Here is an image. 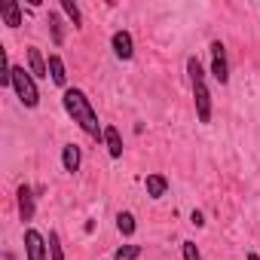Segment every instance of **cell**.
I'll use <instances>...</instances> for the list:
<instances>
[{
	"label": "cell",
	"mask_w": 260,
	"mask_h": 260,
	"mask_svg": "<svg viewBox=\"0 0 260 260\" xmlns=\"http://www.w3.org/2000/svg\"><path fill=\"white\" fill-rule=\"evenodd\" d=\"M104 144H107L110 159H119L122 156V138H119V132H116L113 125H104Z\"/></svg>",
	"instance_id": "cell-12"
},
{
	"label": "cell",
	"mask_w": 260,
	"mask_h": 260,
	"mask_svg": "<svg viewBox=\"0 0 260 260\" xmlns=\"http://www.w3.org/2000/svg\"><path fill=\"white\" fill-rule=\"evenodd\" d=\"M0 16H4L7 28H19L22 25V7L16 4V0H4V4H0Z\"/></svg>",
	"instance_id": "cell-11"
},
{
	"label": "cell",
	"mask_w": 260,
	"mask_h": 260,
	"mask_svg": "<svg viewBox=\"0 0 260 260\" xmlns=\"http://www.w3.org/2000/svg\"><path fill=\"white\" fill-rule=\"evenodd\" d=\"M245 260H260V254H254V251H251V254H245Z\"/></svg>",
	"instance_id": "cell-21"
},
{
	"label": "cell",
	"mask_w": 260,
	"mask_h": 260,
	"mask_svg": "<svg viewBox=\"0 0 260 260\" xmlns=\"http://www.w3.org/2000/svg\"><path fill=\"white\" fill-rule=\"evenodd\" d=\"M144 187H147V196H150V199H162V196L169 193V178L159 175V172H153V175L144 178Z\"/></svg>",
	"instance_id": "cell-9"
},
{
	"label": "cell",
	"mask_w": 260,
	"mask_h": 260,
	"mask_svg": "<svg viewBox=\"0 0 260 260\" xmlns=\"http://www.w3.org/2000/svg\"><path fill=\"white\" fill-rule=\"evenodd\" d=\"M49 80H52L55 86H64V83H68V71H64L61 55H49Z\"/></svg>",
	"instance_id": "cell-13"
},
{
	"label": "cell",
	"mask_w": 260,
	"mask_h": 260,
	"mask_svg": "<svg viewBox=\"0 0 260 260\" xmlns=\"http://www.w3.org/2000/svg\"><path fill=\"white\" fill-rule=\"evenodd\" d=\"M208 52H211V77H214L220 86H226V83H230V61H226V46H223L220 40H211Z\"/></svg>",
	"instance_id": "cell-4"
},
{
	"label": "cell",
	"mask_w": 260,
	"mask_h": 260,
	"mask_svg": "<svg viewBox=\"0 0 260 260\" xmlns=\"http://www.w3.org/2000/svg\"><path fill=\"white\" fill-rule=\"evenodd\" d=\"M16 196H19V217L28 223V220L34 217V190H31L28 184H22V187L16 190Z\"/></svg>",
	"instance_id": "cell-8"
},
{
	"label": "cell",
	"mask_w": 260,
	"mask_h": 260,
	"mask_svg": "<svg viewBox=\"0 0 260 260\" xmlns=\"http://www.w3.org/2000/svg\"><path fill=\"white\" fill-rule=\"evenodd\" d=\"M49 34H52V43H55V46L64 43V22H61L58 13H49Z\"/></svg>",
	"instance_id": "cell-15"
},
{
	"label": "cell",
	"mask_w": 260,
	"mask_h": 260,
	"mask_svg": "<svg viewBox=\"0 0 260 260\" xmlns=\"http://www.w3.org/2000/svg\"><path fill=\"white\" fill-rule=\"evenodd\" d=\"M28 71H31L37 80L49 77V61L43 58V52H40L37 46H28Z\"/></svg>",
	"instance_id": "cell-7"
},
{
	"label": "cell",
	"mask_w": 260,
	"mask_h": 260,
	"mask_svg": "<svg viewBox=\"0 0 260 260\" xmlns=\"http://www.w3.org/2000/svg\"><path fill=\"white\" fill-rule=\"evenodd\" d=\"M110 49H113V55H116L119 61H128V58L135 55V40H132V34H128V31H113Z\"/></svg>",
	"instance_id": "cell-6"
},
{
	"label": "cell",
	"mask_w": 260,
	"mask_h": 260,
	"mask_svg": "<svg viewBox=\"0 0 260 260\" xmlns=\"http://www.w3.org/2000/svg\"><path fill=\"white\" fill-rule=\"evenodd\" d=\"M190 223H193V226H205V217H202V211H193V214H190Z\"/></svg>",
	"instance_id": "cell-20"
},
{
	"label": "cell",
	"mask_w": 260,
	"mask_h": 260,
	"mask_svg": "<svg viewBox=\"0 0 260 260\" xmlns=\"http://www.w3.org/2000/svg\"><path fill=\"white\" fill-rule=\"evenodd\" d=\"M25 257L28 260H49V242L37 230H25Z\"/></svg>",
	"instance_id": "cell-5"
},
{
	"label": "cell",
	"mask_w": 260,
	"mask_h": 260,
	"mask_svg": "<svg viewBox=\"0 0 260 260\" xmlns=\"http://www.w3.org/2000/svg\"><path fill=\"white\" fill-rule=\"evenodd\" d=\"M138 254H141V245H119L113 260H138Z\"/></svg>",
	"instance_id": "cell-18"
},
{
	"label": "cell",
	"mask_w": 260,
	"mask_h": 260,
	"mask_svg": "<svg viewBox=\"0 0 260 260\" xmlns=\"http://www.w3.org/2000/svg\"><path fill=\"white\" fill-rule=\"evenodd\" d=\"M187 74H190V89H193V104H196V116L199 122H211V113H214V104H211V92H208V83H205V68L196 55L187 58Z\"/></svg>",
	"instance_id": "cell-2"
},
{
	"label": "cell",
	"mask_w": 260,
	"mask_h": 260,
	"mask_svg": "<svg viewBox=\"0 0 260 260\" xmlns=\"http://www.w3.org/2000/svg\"><path fill=\"white\" fill-rule=\"evenodd\" d=\"M13 89H16V95H19V101L25 107H37L40 104L37 77L31 71H25V64H13Z\"/></svg>",
	"instance_id": "cell-3"
},
{
	"label": "cell",
	"mask_w": 260,
	"mask_h": 260,
	"mask_svg": "<svg viewBox=\"0 0 260 260\" xmlns=\"http://www.w3.org/2000/svg\"><path fill=\"white\" fill-rule=\"evenodd\" d=\"M49 260H64V248H61V239H58V233L55 230H49Z\"/></svg>",
	"instance_id": "cell-17"
},
{
	"label": "cell",
	"mask_w": 260,
	"mask_h": 260,
	"mask_svg": "<svg viewBox=\"0 0 260 260\" xmlns=\"http://www.w3.org/2000/svg\"><path fill=\"white\" fill-rule=\"evenodd\" d=\"M135 226H138V223H135V214H132V211H119V214H116V230H119L125 239L135 236Z\"/></svg>",
	"instance_id": "cell-14"
},
{
	"label": "cell",
	"mask_w": 260,
	"mask_h": 260,
	"mask_svg": "<svg viewBox=\"0 0 260 260\" xmlns=\"http://www.w3.org/2000/svg\"><path fill=\"white\" fill-rule=\"evenodd\" d=\"M181 251H184V260H202V254H199V248H196V242H184L181 245Z\"/></svg>",
	"instance_id": "cell-19"
},
{
	"label": "cell",
	"mask_w": 260,
	"mask_h": 260,
	"mask_svg": "<svg viewBox=\"0 0 260 260\" xmlns=\"http://www.w3.org/2000/svg\"><path fill=\"white\" fill-rule=\"evenodd\" d=\"M61 104H64V110H68V116L83 128V132L89 135V138H104V125L98 122V113H95V107H92V101L86 98V92L83 89H64V95H61Z\"/></svg>",
	"instance_id": "cell-1"
},
{
	"label": "cell",
	"mask_w": 260,
	"mask_h": 260,
	"mask_svg": "<svg viewBox=\"0 0 260 260\" xmlns=\"http://www.w3.org/2000/svg\"><path fill=\"white\" fill-rule=\"evenodd\" d=\"M61 13L71 19L74 28H83V13H80V7L74 4V0H61Z\"/></svg>",
	"instance_id": "cell-16"
},
{
	"label": "cell",
	"mask_w": 260,
	"mask_h": 260,
	"mask_svg": "<svg viewBox=\"0 0 260 260\" xmlns=\"http://www.w3.org/2000/svg\"><path fill=\"white\" fill-rule=\"evenodd\" d=\"M80 162H83L80 147H77V144H64V147H61V166H64V172H68V175L80 172Z\"/></svg>",
	"instance_id": "cell-10"
}]
</instances>
